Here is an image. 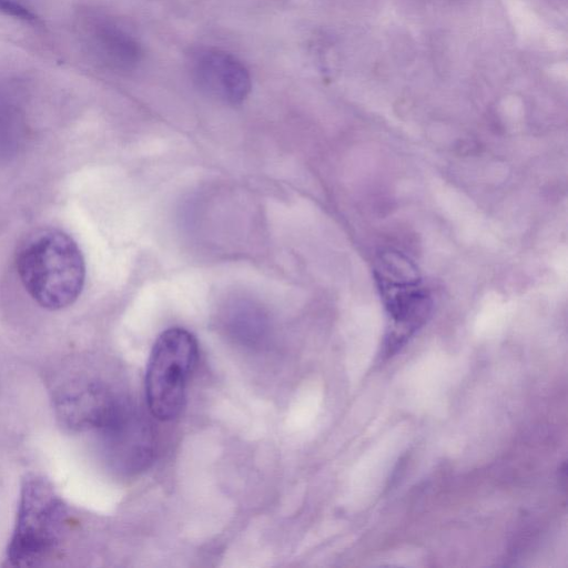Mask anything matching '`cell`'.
Segmentation results:
<instances>
[{
    "label": "cell",
    "mask_w": 568,
    "mask_h": 568,
    "mask_svg": "<svg viewBox=\"0 0 568 568\" xmlns=\"http://www.w3.org/2000/svg\"><path fill=\"white\" fill-rule=\"evenodd\" d=\"M197 358V341L185 328L171 327L156 338L145 373L146 403L155 418L172 420L181 413Z\"/></svg>",
    "instance_id": "obj_2"
},
{
    "label": "cell",
    "mask_w": 568,
    "mask_h": 568,
    "mask_svg": "<svg viewBox=\"0 0 568 568\" xmlns=\"http://www.w3.org/2000/svg\"><path fill=\"white\" fill-rule=\"evenodd\" d=\"M374 273L393 325L388 346L397 347L426 321L429 297L416 266L399 252L379 254Z\"/></svg>",
    "instance_id": "obj_4"
},
{
    "label": "cell",
    "mask_w": 568,
    "mask_h": 568,
    "mask_svg": "<svg viewBox=\"0 0 568 568\" xmlns=\"http://www.w3.org/2000/svg\"><path fill=\"white\" fill-rule=\"evenodd\" d=\"M0 13L20 19L23 21H34V13L16 0H0Z\"/></svg>",
    "instance_id": "obj_10"
},
{
    "label": "cell",
    "mask_w": 568,
    "mask_h": 568,
    "mask_svg": "<svg viewBox=\"0 0 568 568\" xmlns=\"http://www.w3.org/2000/svg\"><path fill=\"white\" fill-rule=\"evenodd\" d=\"M192 75L204 92L230 105L245 101L252 79L245 64L230 52L204 48L192 58Z\"/></svg>",
    "instance_id": "obj_5"
},
{
    "label": "cell",
    "mask_w": 568,
    "mask_h": 568,
    "mask_svg": "<svg viewBox=\"0 0 568 568\" xmlns=\"http://www.w3.org/2000/svg\"><path fill=\"white\" fill-rule=\"evenodd\" d=\"M120 398L98 384L70 386L57 397L59 418L70 428L100 429L115 409Z\"/></svg>",
    "instance_id": "obj_7"
},
{
    "label": "cell",
    "mask_w": 568,
    "mask_h": 568,
    "mask_svg": "<svg viewBox=\"0 0 568 568\" xmlns=\"http://www.w3.org/2000/svg\"><path fill=\"white\" fill-rule=\"evenodd\" d=\"M113 463L124 469H136L151 454L149 425L133 406L123 400L111 420L100 429Z\"/></svg>",
    "instance_id": "obj_6"
},
{
    "label": "cell",
    "mask_w": 568,
    "mask_h": 568,
    "mask_svg": "<svg viewBox=\"0 0 568 568\" xmlns=\"http://www.w3.org/2000/svg\"><path fill=\"white\" fill-rule=\"evenodd\" d=\"M65 515L62 500L44 479H26L8 548L10 562L34 566L49 557L59 544Z\"/></svg>",
    "instance_id": "obj_3"
},
{
    "label": "cell",
    "mask_w": 568,
    "mask_h": 568,
    "mask_svg": "<svg viewBox=\"0 0 568 568\" xmlns=\"http://www.w3.org/2000/svg\"><path fill=\"white\" fill-rule=\"evenodd\" d=\"M233 326L239 337L250 344L260 342L265 333L264 318L254 310H244L236 314Z\"/></svg>",
    "instance_id": "obj_9"
},
{
    "label": "cell",
    "mask_w": 568,
    "mask_h": 568,
    "mask_svg": "<svg viewBox=\"0 0 568 568\" xmlns=\"http://www.w3.org/2000/svg\"><path fill=\"white\" fill-rule=\"evenodd\" d=\"M89 36L94 53L113 70L132 71L143 59V49L138 38L115 20H94Z\"/></svg>",
    "instance_id": "obj_8"
},
{
    "label": "cell",
    "mask_w": 568,
    "mask_h": 568,
    "mask_svg": "<svg viewBox=\"0 0 568 568\" xmlns=\"http://www.w3.org/2000/svg\"><path fill=\"white\" fill-rule=\"evenodd\" d=\"M19 278L31 298L50 311L72 305L85 282V261L77 242L53 227L30 233L16 255Z\"/></svg>",
    "instance_id": "obj_1"
}]
</instances>
